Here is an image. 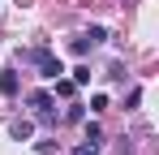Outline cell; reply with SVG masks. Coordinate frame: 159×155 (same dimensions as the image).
<instances>
[{"label": "cell", "instance_id": "cell-7", "mask_svg": "<svg viewBox=\"0 0 159 155\" xmlns=\"http://www.w3.org/2000/svg\"><path fill=\"white\" fill-rule=\"evenodd\" d=\"M73 91H78V82H73V78H56V95H65V99H69Z\"/></svg>", "mask_w": 159, "mask_h": 155}, {"label": "cell", "instance_id": "cell-10", "mask_svg": "<svg viewBox=\"0 0 159 155\" xmlns=\"http://www.w3.org/2000/svg\"><path fill=\"white\" fill-rule=\"evenodd\" d=\"M73 155H99V151H95V147H78Z\"/></svg>", "mask_w": 159, "mask_h": 155}, {"label": "cell", "instance_id": "cell-6", "mask_svg": "<svg viewBox=\"0 0 159 155\" xmlns=\"http://www.w3.org/2000/svg\"><path fill=\"white\" fill-rule=\"evenodd\" d=\"M90 48H99V43H95L90 35H78V39H73V52H78V56H86Z\"/></svg>", "mask_w": 159, "mask_h": 155}, {"label": "cell", "instance_id": "cell-4", "mask_svg": "<svg viewBox=\"0 0 159 155\" xmlns=\"http://www.w3.org/2000/svg\"><path fill=\"white\" fill-rule=\"evenodd\" d=\"M9 134H13L17 142H26L30 134H34V125H30V121H13V125H9Z\"/></svg>", "mask_w": 159, "mask_h": 155}, {"label": "cell", "instance_id": "cell-1", "mask_svg": "<svg viewBox=\"0 0 159 155\" xmlns=\"http://www.w3.org/2000/svg\"><path fill=\"white\" fill-rule=\"evenodd\" d=\"M26 60H30V65H39V73H43V78H60V73H65V65H60V56H56L52 48L26 52Z\"/></svg>", "mask_w": 159, "mask_h": 155}, {"label": "cell", "instance_id": "cell-3", "mask_svg": "<svg viewBox=\"0 0 159 155\" xmlns=\"http://www.w3.org/2000/svg\"><path fill=\"white\" fill-rule=\"evenodd\" d=\"M17 91H22V82H17V69H4V73H0V95H4V99H13Z\"/></svg>", "mask_w": 159, "mask_h": 155}, {"label": "cell", "instance_id": "cell-9", "mask_svg": "<svg viewBox=\"0 0 159 155\" xmlns=\"http://www.w3.org/2000/svg\"><path fill=\"white\" fill-rule=\"evenodd\" d=\"M73 82H78V86H86V82H90V69H86V65H78V69H73Z\"/></svg>", "mask_w": 159, "mask_h": 155}, {"label": "cell", "instance_id": "cell-8", "mask_svg": "<svg viewBox=\"0 0 159 155\" xmlns=\"http://www.w3.org/2000/svg\"><path fill=\"white\" fill-rule=\"evenodd\" d=\"M65 121H86V108H82V103H69V112H65Z\"/></svg>", "mask_w": 159, "mask_h": 155}, {"label": "cell", "instance_id": "cell-5", "mask_svg": "<svg viewBox=\"0 0 159 155\" xmlns=\"http://www.w3.org/2000/svg\"><path fill=\"white\" fill-rule=\"evenodd\" d=\"M86 142H90V147H99V142H103V129H99V121H86Z\"/></svg>", "mask_w": 159, "mask_h": 155}, {"label": "cell", "instance_id": "cell-2", "mask_svg": "<svg viewBox=\"0 0 159 155\" xmlns=\"http://www.w3.org/2000/svg\"><path fill=\"white\" fill-rule=\"evenodd\" d=\"M30 108H34V112H39L48 125L56 121V116H52V95H48V91H34V95H30Z\"/></svg>", "mask_w": 159, "mask_h": 155}]
</instances>
